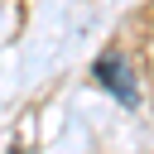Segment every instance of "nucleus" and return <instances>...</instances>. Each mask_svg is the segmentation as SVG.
Returning a JSON list of instances; mask_svg holds the SVG:
<instances>
[{
    "label": "nucleus",
    "instance_id": "nucleus-1",
    "mask_svg": "<svg viewBox=\"0 0 154 154\" xmlns=\"http://www.w3.org/2000/svg\"><path fill=\"white\" fill-rule=\"evenodd\" d=\"M96 82L111 91V96H120L125 106H135V82H130V63L120 58V53H101L96 58Z\"/></svg>",
    "mask_w": 154,
    "mask_h": 154
}]
</instances>
